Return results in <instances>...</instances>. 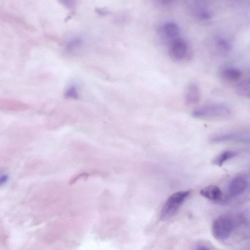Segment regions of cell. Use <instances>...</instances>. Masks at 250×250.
<instances>
[{
	"instance_id": "ac0fdd59",
	"label": "cell",
	"mask_w": 250,
	"mask_h": 250,
	"mask_svg": "<svg viewBox=\"0 0 250 250\" xmlns=\"http://www.w3.org/2000/svg\"><path fill=\"white\" fill-rule=\"evenodd\" d=\"M212 249L211 245L206 242H199L196 244L195 248V250H210Z\"/></svg>"
},
{
	"instance_id": "5b68a950",
	"label": "cell",
	"mask_w": 250,
	"mask_h": 250,
	"mask_svg": "<svg viewBox=\"0 0 250 250\" xmlns=\"http://www.w3.org/2000/svg\"><path fill=\"white\" fill-rule=\"evenodd\" d=\"M249 135L241 132H223L212 135L209 141L212 144L227 142L249 143Z\"/></svg>"
},
{
	"instance_id": "4fadbf2b",
	"label": "cell",
	"mask_w": 250,
	"mask_h": 250,
	"mask_svg": "<svg viewBox=\"0 0 250 250\" xmlns=\"http://www.w3.org/2000/svg\"><path fill=\"white\" fill-rule=\"evenodd\" d=\"M239 154V152L232 150H225L217 155L213 160L212 164L221 167L226 161L231 159Z\"/></svg>"
},
{
	"instance_id": "7c38bea8",
	"label": "cell",
	"mask_w": 250,
	"mask_h": 250,
	"mask_svg": "<svg viewBox=\"0 0 250 250\" xmlns=\"http://www.w3.org/2000/svg\"><path fill=\"white\" fill-rule=\"evenodd\" d=\"M162 31L165 38L171 42L179 38L180 30L178 26L174 22H168L163 26Z\"/></svg>"
},
{
	"instance_id": "5bb4252c",
	"label": "cell",
	"mask_w": 250,
	"mask_h": 250,
	"mask_svg": "<svg viewBox=\"0 0 250 250\" xmlns=\"http://www.w3.org/2000/svg\"><path fill=\"white\" fill-rule=\"evenodd\" d=\"M235 91L238 95L246 98H249L250 96L249 79L243 80L238 82L235 87Z\"/></svg>"
},
{
	"instance_id": "e0dca14e",
	"label": "cell",
	"mask_w": 250,
	"mask_h": 250,
	"mask_svg": "<svg viewBox=\"0 0 250 250\" xmlns=\"http://www.w3.org/2000/svg\"><path fill=\"white\" fill-rule=\"evenodd\" d=\"M77 90L76 87L72 86L66 92V96L68 98H76L78 96Z\"/></svg>"
},
{
	"instance_id": "7a4b0ae2",
	"label": "cell",
	"mask_w": 250,
	"mask_h": 250,
	"mask_svg": "<svg viewBox=\"0 0 250 250\" xmlns=\"http://www.w3.org/2000/svg\"><path fill=\"white\" fill-rule=\"evenodd\" d=\"M189 193V190H182L171 195L162 208L160 214L161 220L166 221L173 217Z\"/></svg>"
},
{
	"instance_id": "d6986e66",
	"label": "cell",
	"mask_w": 250,
	"mask_h": 250,
	"mask_svg": "<svg viewBox=\"0 0 250 250\" xmlns=\"http://www.w3.org/2000/svg\"><path fill=\"white\" fill-rule=\"evenodd\" d=\"M96 11L99 15H105L106 14H108V13H109L107 9L104 8H97L96 9Z\"/></svg>"
},
{
	"instance_id": "9a60e30c",
	"label": "cell",
	"mask_w": 250,
	"mask_h": 250,
	"mask_svg": "<svg viewBox=\"0 0 250 250\" xmlns=\"http://www.w3.org/2000/svg\"><path fill=\"white\" fill-rule=\"evenodd\" d=\"M82 44V41L81 39H75L67 43L66 49L67 51L71 52L78 48Z\"/></svg>"
},
{
	"instance_id": "6da1fadb",
	"label": "cell",
	"mask_w": 250,
	"mask_h": 250,
	"mask_svg": "<svg viewBox=\"0 0 250 250\" xmlns=\"http://www.w3.org/2000/svg\"><path fill=\"white\" fill-rule=\"evenodd\" d=\"M231 115L230 108L221 104H211L203 105L194 109L192 116L196 119L206 120H222Z\"/></svg>"
},
{
	"instance_id": "8fae6325",
	"label": "cell",
	"mask_w": 250,
	"mask_h": 250,
	"mask_svg": "<svg viewBox=\"0 0 250 250\" xmlns=\"http://www.w3.org/2000/svg\"><path fill=\"white\" fill-rule=\"evenodd\" d=\"M200 194L203 197L211 201H219L221 199L223 193L220 188L215 185H209L202 188Z\"/></svg>"
},
{
	"instance_id": "3957f363",
	"label": "cell",
	"mask_w": 250,
	"mask_h": 250,
	"mask_svg": "<svg viewBox=\"0 0 250 250\" xmlns=\"http://www.w3.org/2000/svg\"><path fill=\"white\" fill-rule=\"evenodd\" d=\"M233 229V223L228 216H221L212 223L211 232L213 236L217 240L224 241L229 238Z\"/></svg>"
},
{
	"instance_id": "8992f818",
	"label": "cell",
	"mask_w": 250,
	"mask_h": 250,
	"mask_svg": "<svg viewBox=\"0 0 250 250\" xmlns=\"http://www.w3.org/2000/svg\"><path fill=\"white\" fill-rule=\"evenodd\" d=\"M248 186L249 181L246 176L242 175L236 176L229 184V194L232 197L238 196L245 192Z\"/></svg>"
},
{
	"instance_id": "9c48e42d",
	"label": "cell",
	"mask_w": 250,
	"mask_h": 250,
	"mask_svg": "<svg viewBox=\"0 0 250 250\" xmlns=\"http://www.w3.org/2000/svg\"><path fill=\"white\" fill-rule=\"evenodd\" d=\"M219 76L226 83H237L242 76V73L238 68L229 66H224L219 71Z\"/></svg>"
},
{
	"instance_id": "2e32d148",
	"label": "cell",
	"mask_w": 250,
	"mask_h": 250,
	"mask_svg": "<svg viewBox=\"0 0 250 250\" xmlns=\"http://www.w3.org/2000/svg\"><path fill=\"white\" fill-rule=\"evenodd\" d=\"M60 3L68 9L72 10L75 7L76 0H57Z\"/></svg>"
},
{
	"instance_id": "30bf717a",
	"label": "cell",
	"mask_w": 250,
	"mask_h": 250,
	"mask_svg": "<svg viewBox=\"0 0 250 250\" xmlns=\"http://www.w3.org/2000/svg\"><path fill=\"white\" fill-rule=\"evenodd\" d=\"M28 108V105L17 100L0 99V110L11 111H24Z\"/></svg>"
},
{
	"instance_id": "ba28073f",
	"label": "cell",
	"mask_w": 250,
	"mask_h": 250,
	"mask_svg": "<svg viewBox=\"0 0 250 250\" xmlns=\"http://www.w3.org/2000/svg\"><path fill=\"white\" fill-rule=\"evenodd\" d=\"M201 99V91L198 85L194 83H190L186 87L184 92V101L188 106L197 104Z\"/></svg>"
},
{
	"instance_id": "52a82bcc",
	"label": "cell",
	"mask_w": 250,
	"mask_h": 250,
	"mask_svg": "<svg viewBox=\"0 0 250 250\" xmlns=\"http://www.w3.org/2000/svg\"><path fill=\"white\" fill-rule=\"evenodd\" d=\"M231 48L229 42L221 36L215 37L209 42V50L217 56H223L227 55L230 51Z\"/></svg>"
},
{
	"instance_id": "44dd1931",
	"label": "cell",
	"mask_w": 250,
	"mask_h": 250,
	"mask_svg": "<svg viewBox=\"0 0 250 250\" xmlns=\"http://www.w3.org/2000/svg\"><path fill=\"white\" fill-rule=\"evenodd\" d=\"M159 2L163 4H167L172 2L173 0H157Z\"/></svg>"
},
{
	"instance_id": "277c9868",
	"label": "cell",
	"mask_w": 250,
	"mask_h": 250,
	"mask_svg": "<svg viewBox=\"0 0 250 250\" xmlns=\"http://www.w3.org/2000/svg\"><path fill=\"white\" fill-rule=\"evenodd\" d=\"M170 43L168 54L171 60L176 62H183L190 58V49L186 41L178 38Z\"/></svg>"
},
{
	"instance_id": "ffe728a7",
	"label": "cell",
	"mask_w": 250,
	"mask_h": 250,
	"mask_svg": "<svg viewBox=\"0 0 250 250\" xmlns=\"http://www.w3.org/2000/svg\"><path fill=\"white\" fill-rule=\"evenodd\" d=\"M7 180V176L2 175L0 176V185L4 183Z\"/></svg>"
}]
</instances>
